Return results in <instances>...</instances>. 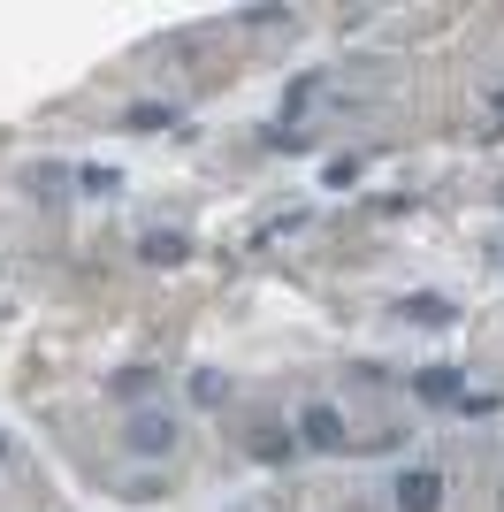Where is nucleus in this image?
I'll list each match as a JSON object with an SVG mask.
<instances>
[{"mask_svg": "<svg viewBox=\"0 0 504 512\" xmlns=\"http://www.w3.org/2000/svg\"><path fill=\"white\" fill-rule=\"evenodd\" d=\"M77 192H84V199H115V192H123V169H107V161H84V169H77Z\"/></svg>", "mask_w": 504, "mask_h": 512, "instance_id": "0eeeda50", "label": "nucleus"}, {"mask_svg": "<svg viewBox=\"0 0 504 512\" xmlns=\"http://www.w3.org/2000/svg\"><path fill=\"white\" fill-rule=\"evenodd\" d=\"M161 123H176V107H168V100H130L123 107V130H161Z\"/></svg>", "mask_w": 504, "mask_h": 512, "instance_id": "6e6552de", "label": "nucleus"}, {"mask_svg": "<svg viewBox=\"0 0 504 512\" xmlns=\"http://www.w3.org/2000/svg\"><path fill=\"white\" fill-rule=\"evenodd\" d=\"M443 490H451V482H443L436 467H405L398 482H390V505L398 512H443Z\"/></svg>", "mask_w": 504, "mask_h": 512, "instance_id": "7ed1b4c3", "label": "nucleus"}, {"mask_svg": "<svg viewBox=\"0 0 504 512\" xmlns=\"http://www.w3.org/2000/svg\"><path fill=\"white\" fill-rule=\"evenodd\" d=\"M138 260L146 268H176V260H191V245H184V230H146L138 237Z\"/></svg>", "mask_w": 504, "mask_h": 512, "instance_id": "423d86ee", "label": "nucleus"}, {"mask_svg": "<svg viewBox=\"0 0 504 512\" xmlns=\"http://www.w3.org/2000/svg\"><path fill=\"white\" fill-rule=\"evenodd\" d=\"M291 428H298V444H306V451H344V444H352V428H344V406H329V398H306Z\"/></svg>", "mask_w": 504, "mask_h": 512, "instance_id": "f257e3e1", "label": "nucleus"}, {"mask_svg": "<svg viewBox=\"0 0 504 512\" xmlns=\"http://www.w3.org/2000/svg\"><path fill=\"white\" fill-rule=\"evenodd\" d=\"M0 467H8V428H0Z\"/></svg>", "mask_w": 504, "mask_h": 512, "instance_id": "2eb2a0df", "label": "nucleus"}, {"mask_svg": "<svg viewBox=\"0 0 504 512\" xmlns=\"http://www.w3.org/2000/svg\"><path fill=\"white\" fill-rule=\"evenodd\" d=\"M237 23H245V31H268V23H291V8H245Z\"/></svg>", "mask_w": 504, "mask_h": 512, "instance_id": "4468645a", "label": "nucleus"}, {"mask_svg": "<svg viewBox=\"0 0 504 512\" xmlns=\"http://www.w3.org/2000/svg\"><path fill=\"white\" fill-rule=\"evenodd\" d=\"M123 497H138V505H153V497H168V474H138Z\"/></svg>", "mask_w": 504, "mask_h": 512, "instance_id": "ddd939ff", "label": "nucleus"}, {"mask_svg": "<svg viewBox=\"0 0 504 512\" xmlns=\"http://www.w3.org/2000/svg\"><path fill=\"white\" fill-rule=\"evenodd\" d=\"M497 406H504L497 390H466V398H459V421H489Z\"/></svg>", "mask_w": 504, "mask_h": 512, "instance_id": "9b49d317", "label": "nucleus"}, {"mask_svg": "<svg viewBox=\"0 0 504 512\" xmlns=\"http://www.w3.org/2000/svg\"><path fill=\"white\" fill-rule=\"evenodd\" d=\"M176 436H184V421H176V413H130L123 421V444L138 451V459H168V451H176Z\"/></svg>", "mask_w": 504, "mask_h": 512, "instance_id": "f03ea898", "label": "nucleus"}, {"mask_svg": "<svg viewBox=\"0 0 504 512\" xmlns=\"http://www.w3.org/2000/svg\"><path fill=\"white\" fill-rule=\"evenodd\" d=\"M489 107H497V115H504V85H497V100H489Z\"/></svg>", "mask_w": 504, "mask_h": 512, "instance_id": "dca6fc26", "label": "nucleus"}, {"mask_svg": "<svg viewBox=\"0 0 504 512\" xmlns=\"http://www.w3.org/2000/svg\"><path fill=\"white\" fill-rule=\"evenodd\" d=\"M191 406H222V375L214 367H191Z\"/></svg>", "mask_w": 504, "mask_h": 512, "instance_id": "9d476101", "label": "nucleus"}, {"mask_svg": "<svg viewBox=\"0 0 504 512\" xmlns=\"http://www.w3.org/2000/svg\"><path fill=\"white\" fill-rule=\"evenodd\" d=\"M153 390V367H123V375H115V398H146Z\"/></svg>", "mask_w": 504, "mask_h": 512, "instance_id": "f8f14e48", "label": "nucleus"}, {"mask_svg": "<svg viewBox=\"0 0 504 512\" xmlns=\"http://www.w3.org/2000/svg\"><path fill=\"white\" fill-rule=\"evenodd\" d=\"M405 321H413V329H451L459 306L443 299V291H413V299H405Z\"/></svg>", "mask_w": 504, "mask_h": 512, "instance_id": "39448f33", "label": "nucleus"}, {"mask_svg": "<svg viewBox=\"0 0 504 512\" xmlns=\"http://www.w3.org/2000/svg\"><path fill=\"white\" fill-rule=\"evenodd\" d=\"M413 398L420 406H443V413H459V398H466V367H420L413 375Z\"/></svg>", "mask_w": 504, "mask_h": 512, "instance_id": "20e7f679", "label": "nucleus"}, {"mask_svg": "<svg viewBox=\"0 0 504 512\" xmlns=\"http://www.w3.org/2000/svg\"><path fill=\"white\" fill-rule=\"evenodd\" d=\"M31 192H39V199H62L69 192V169H62V161H39V169H31Z\"/></svg>", "mask_w": 504, "mask_h": 512, "instance_id": "1a4fd4ad", "label": "nucleus"}]
</instances>
